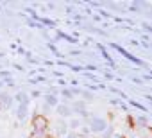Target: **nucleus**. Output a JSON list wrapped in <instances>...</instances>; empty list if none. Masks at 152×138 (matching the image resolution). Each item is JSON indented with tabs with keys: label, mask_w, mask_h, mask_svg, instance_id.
<instances>
[{
	"label": "nucleus",
	"mask_w": 152,
	"mask_h": 138,
	"mask_svg": "<svg viewBox=\"0 0 152 138\" xmlns=\"http://www.w3.org/2000/svg\"><path fill=\"white\" fill-rule=\"evenodd\" d=\"M32 129L36 134H43L48 129V118L45 115H34L32 117Z\"/></svg>",
	"instance_id": "1"
},
{
	"label": "nucleus",
	"mask_w": 152,
	"mask_h": 138,
	"mask_svg": "<svg viewBox=\"0 0 152 138\" xmlns=\"http://www.w3.org/2000/svg\"><path fill=\"white\" fill-rule=\"evenodd\" d=\"M2 106H4V104H2V101H0V111H2Z\"/></svg>",
	"instance_id": "2"
}]
</instances>
